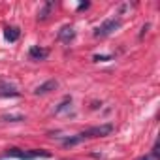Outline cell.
Instances as JSON below:
<instances>
[{
  "mask_svg": "<svg viewBox=\"0 0 160 160\" xmlns=\"http://www.w3.org/2000/svg\"><path fill=\"white\" fill-rule=\"evenodd\" d=\"M111 132H113V124L108 122V124H100V126L87 128V130L81 134V138H83V139H85V138H106V136H109Z\"/></svg>",
  "mask_w": 160,
  "mask_h": 160,
  "instance_id": "obj_2",
  "label": "cell"
},
{
  "mask_svg": "<svg viewBox=\"0 0 160 160\" xmlns=\"http://www.w3.org/2000/svg\"><path fill=\"white\" fill-rule=\"evenodd\" d=\"M121 27V21L119 19H108L106 23H102L98 28H96V36H100V38H106V36H109V34H113L117 28Z\"/></svg>",
  "mask_w": 160,
  "mask_h": 160,
  "instance_id": "obj_3",
  "label": "cell"
},
{
  "mask_svg": "<svg viewBox=\"0 0 160 160\" xmlns=\"http://www.w3.org/2000/svg\"><path fill=\"white\" fill-rule=\"evenodd\" d=\"M0 121H4V122H21V121H25V117L23 115L10 113V115H2V117H0Z\"/></svg>",
  "mask_w": 160,
  "mask_h": 160,
  "instance_id": "obj_9",
  "label": "cell"
},
{
  "mask_svg": "<svg viewBox=\"0 0 160 160\" xmlns=\"http://www.w3.org/2000/svg\"><path fill=\"white\" fill-rule=\"evenodd\" d=\"M0 96L2 98H10V96H19V91L10 85V83H4V81H0Z\"/></svg>",
  "mask_w": 160,
  "mask_h": 160,
  "instance_id": "obj_4",
  "label": "cell"
},
{
  "mask_svg": "<svg viewBox=\"0 0 160 160\" xmlns=\"http://www.w3.org/2000/svg\"><path fill=\"white\" fill-rule=\"evenodd\" d=\"M138 160H151L149 156H141V158H138Z\"/></svg>",
  "mask_w": 160,
  "mask_h": 160,
  "instance_id": "obj_11",
  "label": "cell"
},
{
  "mask_svg": "<svg viewBox=\"0 0 160 160\" xmlns=\"http://www.w3.org/2000/svg\"><path fill=\"white\" fill-rule=\"evenodd\" d=\"M6 156L12 158H19V160H34V158H49L51 154L47 151H23V149H10L6 152Z\"/></svg>",
  "mask_w": 160,
  "mask_h": 160,
  "instance_id": "obj_1",
  "label": "cell"
},
{
  "mask_svg": "<svg viewBox=\"0 0 160 160\" xmlns=\"http://www.w3.org/2000/svg\"><path fill=\"white\" fill-rule=\"evenodd\" d=\"M28 55H30L32 60H43V58L49 55V51H47V49H42V47H38V45H34V47H30Z\"/></svg>",
  "mask_w": 160,
  "mask_h": 160,
  "instance_id": "obj_7",
  "label": "cell"
},
{
  "mask_svg": "<svg viewBox=\"0 0 160 160\" xmlns=\"http://www.w3.org/2000/svg\"><path fill=\"white\" fill-rule=\"evenodd\" d=\"M57 87H58V83L55 81V79H49V81H45L43 85H40V87H38V89H36L34 92H36V94H47V92L55 91Z\"/></svg>",
  "mask_w": 160,
  "mask_h": 160,
  "instance_id": "obj_5",
  "label": "cell"
},
{
  "mask_svg": "<svg viewBox=\"0 0 160 160\" xmlns=\"http://www.w3.org/2000/svg\"><path fill=\"white\" fill-rule=\"evenodd\" d=\"M81 141H83V138H81V134H79V136H75V138H68V139H64L62 145H64V147H72V145H77V143H81Z\"/></svg>",
  "mask_w": 160,
  "mask_h": 160,
  "instance_id": "obj_10",
  "label": "cell"
},
{
  "mask_svg": "<svg viewBox=\"0 0 160 160\" xmlns=\"http://www.w3.org/2000/svg\"><path fill=\"white\" fill-rule=\"evenodd\" d=\"M73 38H75V30H73L72 27H64V28L58 32V40L64 42V43H70Z\"/></svg>",
  "mask_w": 160,
  "mask_h": 160,
  "instance_id": "obj_6",
  "label": "cell"
},
{
  "mask_svg": "<svg viewBox=\"0 0 160 160\" xmlns=\"http://www.w3.org/2000/svg\"><path fill=\"white\" fill-rule=\"evenodd\" d=\"M19 36H21V30H19L17 27H8V28L4 30V38H6L8 42H17Z\"/></svg>",
  "mask_w": 160,
  "mask_h": 160,
  "instance_id": "obj_8",
  "label": "cell"
}]
</instances>
